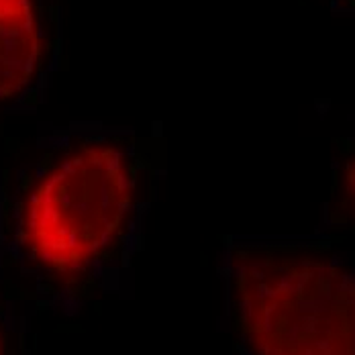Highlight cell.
<instances>
[{
	"label": "cell",
	"mask_w": 355,
	"mask_h": 355,
	"mask_svg": "<svg viewBox=\"0 0 355 355\" xmlns=\"http://www.w3.org/2000/svg\"><path fill=\"white\" fill-rule=\"evenodd\" d=\"M166 174L159 123L41 133L0 178V284L31 317L125 292Z\"/></svg>",
	"instance_id": "6da1fadb"
},
{
	"label": "cell",
	"mask_w": 355,
	"mask_h": 355,
	"mask_svg": "<svg viewBox=\"0 0 355 355\" xmlns=\"http://www.w3.org/2000/svg\"><path fill=\"white\" fill-rule=\"evenodd\" d=\"M216 270L235 355H355V248L227 235Z\"/></svg>",
	"instance_id": "7a4b0ae2"
},
{
	"label": "cell",
	"mask_w": 355,
	"mask_h": 355,
	"mask_svg": "<svg viewBox=\"0 0 355 355\" xmlns=\"http://www.w3.org/2000/svg\"><path fill=\"white\" fill-rule=\"evenodd\" d=\"M62 55V0H0V112L41 107Z\"/></svg>",
	"instance_id": "3957f363"
},
{
	"label": "cell",
	"mask_w": 355,
	"mask_h": 355,
	"mask_svg": "<svg viewBox=\"0 0 355 355\" xmlns=\"http://www.w3.org/2000/svg\"><path fill=\"white\" fill-rule=\"evenodd\" d=\"M311 235L355 248V112L331 137L329 184Z\"/></svg>",
	"instance_id": "277c9868"
},
{
	"label": "cell",
	"mask_w": 355,
	"mask_h": 355,
	"mask_svg": "<svg viewBox=\"0 0 355 355\" xmlns=\"http://www.w3.org/2000/svg\"><path fill=\"white\" fill-rule=\"evenodd\" d=\"M31 319L0 284V355H33Z\"/></svg>",
	"instance_id": "5b68a950"
},
{
	"label": "cell",
	"mask_w": 355,
	"mask_h": 355,
	"mask_svg": "<svg viewBox=\"0 0 355 355\" xmlns=\"http://www.w3.org/2000/svg\"><path fill=\"white\" fill-rule=\"evenodd\" d=\"M333 15H347L355 17V0H319Z\"/></svg>",
	"instance_id": "8992f818"
}]
</instances>
